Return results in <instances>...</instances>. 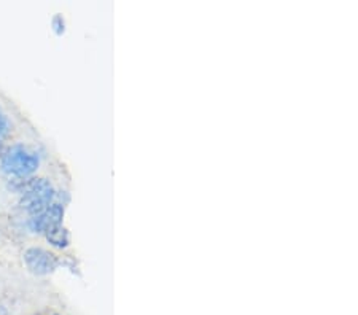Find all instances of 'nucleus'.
Masks as SVG:
<instances>
[{"instance_id": "39448f33", "label": "nucleus", "mask_w": 358, "mask_h": 315, "mask_svg": "<svg viewBox=\"0 0 358 315\" xmlns=\"http://www.w3.org/2000/svg\"><path fill=\"white\" fill-rule=\"evenodd\" d=\"M45 238L51 245L58 247V249H66L70 244V234L64 227L50 229L48 233H45Z\"/></svg>"}, {"instance_id": "f03ea898", "label": "nucleus", "mask_w": 358, "mask_h": 315, "mask_svg": "<svg viewBox=\"0 0 358 315\" xmlns=\"http://www.w3.org/2000/svg\"><path fill=\"white\" fill-rule=\"evenodd\" d=\"M40 158L26 145H12L0 153V167L13 178H28L39 169Z\"/></svg>"}, {"instance_id": "f257e3e1", "label": "nucleus", "mask_w": 358, "mask_h": 315, "mask_svg": "<svg viewBox=\"0 0 358 315\" xmlns=\"http://www.w3.org/2000/svg\"><path fill=\"white\" fill-rule=\"evenodd\" d=\"M19 185L13 190L21 193L19 207L30 217H37L54 202L56 190L46 178H17Z\"/></svg>"}, {"instance_id": "0eeeda50", "label": "nucleus", "mask_w": 358, "mask_h": 315, "mask_svg": "<svg viewBox=\"0 0 358 315\" xmlns=\"http://www.w3.org/2000/svg\"><path fill=\"white\" fill-rule=\"evenodd\" d=\"M51 28H53L56 35L61 37L62 34L66 32V21H64V18H62L61 15H56V17L51 19Z\"/></svg>"}, {"instance_id": "20e7f679", "label": "nucleus", "mask_w": 358, "mask_h": 315, "mask_svg": "<svg viewBox=\"0 0 358 315\" xmlns=\"http://www.w3.org/2000/svg\"><path fill=\"white\" fill-rule=\"evenodd\" d=\"M62 220H64V206L58 202H53L48 209L37 215V217H30L28 227L32 233L45 234L48 233L50 229L62 227Z\"/></svg>"}, {"instance_id": "423d86ee", "label": "nucleus", "mask_w": 358, "mask_h": 315, "mask_svg": "<svg viewBox=\"0 0 358 315\" xmlns=\"http://www.w3.org/2000/svg\"><path fill=\"white\" fill-rule=\"evenodd\" d=\"M10 131H12V123L5 115L0 113V149H2L3 142L7 140Z\"/></svg>"}, {"instance_id": "7ed1b4c3", "label": "nucleus", "mask_w": 358, "mask_h": 315, "mask_svg": "<svg viewBox=\"0 0 358 315\" xmlns=\"http://www.w3.org/2000/svg\"><path fill=\"white\" fill-rule=\"evenodd\" d=\"M24 265L35 276H48L58 269L61 261L58 256L51 251L41 249V247H30L23 255Z\"/></svg>"}]
</instances>
